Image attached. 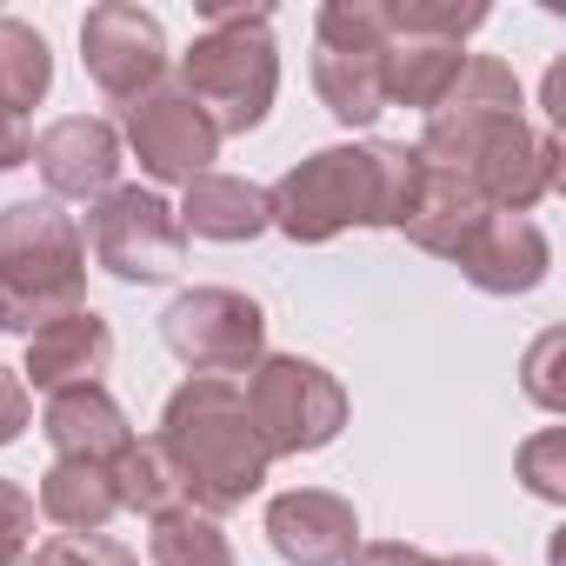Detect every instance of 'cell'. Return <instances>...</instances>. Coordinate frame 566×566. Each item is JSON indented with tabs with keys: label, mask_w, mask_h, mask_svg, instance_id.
<instances>
[{
	"label": "cell",
	"mask_w": 566,
	"mask_h": 566,
	"mask_svg": "<svg viewBox=\"0 0 566 566\" xmlns=\"http://www.w3.org/2000/svg\"><path fill=\"white\" fill-rule=\"evenodd\" d=\"M420 180V147H321L266 193V227L321 247L347 227H394Z\"/></svg>",
	"instance_id": "1"
},
{
	"label": "cell",
	"mask_w": 566,
	"mask_h": 566,
	"mask_svg": "<svg viewBox=\"0 0 566 566\" xmlns=\"http://www.w3.org/2000/svg\"><path fill=\"white\" fill-rule=\"evenodd\" d=\"M160 453L174 460L180 500L193 513H233L266 480V447L247 420L240 380H187L160 413Z\"/></svg>",
	"instance_id": "2"
},
{
	"label": "cell",
	"mask_w": 566,
	"mask_h": 566,
	"mask_svg": "<svg viewBox=\"0 0 566 566\" xmlns=\"http://www.w3.org/2000/svg\"><path fill=\"white\" fill-rule=\"evenodd\" d=\"M87 307V247L54 200L0 207V314L21 334Z\"/></svg>",
	"instance_id": "3"
},
{
	"label": "cell",
	"mask_w": 566,
	"mask_h": 566,
	"mask_svg": "<svg viewBox=\"0 0 566 566\" xmlns=\"http://www.w3.org/2000/svg\"><path fill=\"white\" fill-rule=\"evenodd\" d=\"M273 14L266 8H207V34L180 54V94L207 114L213 134H247L266 120L273 87H280V54H273Z\"/></svg>",
	"instance_id": "4"
},
{
	"label": "cell",
	"mask_w": 566,
	"mask_h": 566,
	"mask_svg": "<svg viewBox=\"0 0 566 566\" xmlns=\"http://www.w3.org/2000/svg\"><path fill=\"white\" fill-rule=\"evenodd\" d=\"M247 400V420L266 447V460L280 453H321L340 427H347V394L327 367L301 360V354H273L247 374L240 387Z\"/></svg>",
	"instance_id": "5"
},
{
	"label": "cell",
	"mask_w": 566,
	"mask_h": 566,
	"mask_svg": "<svg viewBox=\"0 0 566 566\" xmlns=\"http://www.w3.org/2000/svg\"><path fill=\"white\" fill-rule=\"evenodd\" d=\"M387 0H327L321 8V48H314V87L340 127H367L387 107Z\"/></svg>",
	"instance_id": "6"
},
{
	"label": "cell",
	"mask_w": 566,
	"mask_h": 566,
	"mask_svg": "<svg viewBox=\"0 0 566 566\" xmlns=\"http://www.w3.org/2000/svg\"><path fill=\"white\" fill-rule=\"evenodd\" d=\"M81 247H87L114 280H140V287H147V280H174V273H180V260H187V227H180V213H174L160 193H147V187H114V193L94 200Z\"/></svg>",
	"instance_id": "7"
},
{
	"label": "cell",
	"mask_w": 566,
	"mask_h": 566,
	"mask_svg": "<svg viewBox=\"0 0 566 566\" xmlns=\"http://www.w3.org/2000/svg\"><path fill=\"white\" fill-rule=\"evenodd\" d=\"M160 340L193 367V380H240L260 367L266 314L233 287H193L160 314Z\"/></svg>",
	"instance_id": "8"
},
{
	"label": "cell",
	"mask_w": 566,
	"mask_h": 566,
	"mask_svg": "<svg viewBox=\"0 0 566 566\" xmlns=\"http://www.w3.org/2000/svg\"><path fill=\"white\" fill-rule=\"evenodd\" d=\"M81 61L94 74V87L107 101H140L160 87L167 74V34L147 8H134V0H101V8L81 21Z\"/></svg>",
	"instance_id": "9"
},
{
	"label": "cell",
	"mask_w": 566,
	"mask_h": 566,
	"mask_svg": "<svg viewBox=\"0 0 566 566\" xmlns=\"http://www.w3.org/2000/svg\"><path fill=\"white\" fill-rule=\"evenodd\" d=\"M127 147L140 154V167L154 180H200V174H213L220 134L180 87H154L127 107Z\"/></svg>",
	"instance_id": "10"
},
{
	"label": "cell",
	"mask_w": 566,
	"mask_h": 566,
	"mask_svg": "<svg viewBox=\"0 0 566 566\" xmlns=\"http://www.w3.org/2000/svg\"><path fill=\"white\" fill-rule=\"evenodd\" d=\"M28 160L41 167V180H48L54 200H101V193H114V180H120V134H114L107 120L67 114V120H54V127L34 140Z\"/></svg>",
	"instance_id": "11"
},
{
	"label": "cell",
	"mask_w": 566,
	"mask_h": 566,
	"mask_svg": "<svg viewBox=\"0 0 566 566\" xmlns=\"http://www.w3.org/2000/svg\"><path fill=\"white\" fill-rule=\"evenodd\" d=\"M266 539L294 566H347L354 546H360V520H354V506L340 493L301 486V493H280L266 506Z\"/></svg>",
	"instance_id": "12"
},
{
	"label": "cell",
	"mask_w": 566,
	"mask_h": 566,
	"mask_svg": "<svg viewBox=\"0 0 566 566\" xmlns=\"http://www.w3.org/2000/svg\"><path fill=\"white\" fill-rule=\"evenodd\" d=\"M107 360H114V327H107L94 307H74V314L48 321L41 334H28V367H21V380L41 387V394L101 387Z\"/></svg>",
	"instance_id": "13"
},
{
	"label": "cell",
	"mask_w": 566,
	"mask_h": 566,
	"mask_svg": "<svg viewBox=\"0 0 566 566\" xmlns=\"http://www.w3.org/2000/svg\"><path fill=\"white\" fill-rule=\"evenodd\" d=\"M486 213H493V207L473 193V180H467V174L420 160V180H413V193H407V207H400V220H394V227H400L413 247L460 260V247L480 233V220H486Z\"/></svg>",
	"instance_id": "14"
},
{
	"label": "cell",
	"mask_w": 566,
	"mask_h": 566,
	"mask_svg": "<svg viewBox=\"0 0 566 566\" xmlns=\"http://www.w3.org/2000/svg\"><path fill=\"white\" fill-rule=\"evenodd\" d=\"M460 266H467V280L480 294H526V287L546 280L553 247L526 213H486L480 233L460 247Z\"/></svg>",
	"instance_id": "15"
},
{
	"label": "cell",
	"mask_w": 566,
	"mask_h": 566,
	"mask_svg": "<svg viewBox=\"0 0 566 566\" xmlns=\"http://www.w3.org/2000/svg\"><path fill=\"white\" fill-rule=\"evenodd\" d=\"M48 440H54V453L61 460H94V467H107L127 440H134V427H127V413L114 407V394L107 387H67V394H48Z\"/></svg>",
	"instance_id": "16"
},
{
	"label": "cell",
	"mask_w": 566,
	"mask_h": 566,
	"mask_svg": "<svg viewBox=\"0 0 566 566\" xmlns=\"http://www.w3.org/2000/svg\"><path fill=\"white\" fill-rule=\"evenodd\" d=\"M520 114V81L506 61L493 54H467L453 87L427 107V134H460V127H480V120H506Z\"/></svg>",
	"instance_id": "17"
},
{
	"label": "cell",
	"mask_w": 566,
	"mask_h": 566,
	"mask_svg": "<svg viewBox=\"0 0 566 566\" xmlns=\"http://www.w3.org/2000/svg\"><path fill=\"white\" fill-rule=\"evenodd\" d=\"M180 227L200 240H253V233H266V193L233 174H200V180H187Z\"/></svg>",
	"instance_id": "18"
},
{
	"label": "cell",
	"mask_w": 566,
	"mask_h": 566,
	"mask_svg": "<svg viewBox=\"0 0 566 566\" xmlns=\"http://www.w3.org/2000/svg\"><path fill=\"white\" fill-rule=\"evenodd\" d=\"M41 513H48L61 533H101V526L120 513L107 467H94V460H54L48 480H41Z\"/></svg>",
	"instance_id": "19"
},
{
	"label": "cell",
	"mask_w": 566,
	"mask_h": 566,
	"mask_svg": "<svg viewBox=\"0 0 566 566\" xmlns=\"http://www.w3.org/2000/svg\"><path fill=\"white\" fill-rule=\"evenodd\" d=\"M460 61H467V54H460L453 41H394V48H387V101L427 114V107L453 87Z\"/></svg>",
	"instance_id": "20"
},
{
	"label": "cell",
	"mask_w": 566,
	"mask_h": 566,
	"mask_svg": "<svg viewBox=\"0 0 566 566\" xmlns=\"http://www.w3.org/2000/svg\"><path fill=\"white\" fill-rule=\"evenodd\" d=\"M107 480H114V500H120L127 513L160 520L167 506H187V500H180V480H174V460L160 453V440H127V447L107 460Z\"/></svg>",
	"instance_id": "21"
},
{
	"label": "cell",
	"mask_w": 566,
	"mask_h": 566,
	"mask_svg": "<svg viewBox=\"0 0 566 566\" xmlns=\"http://www.w3.org/2000/svg\"><path fill=\"white\" fill-rule=\"evenodd\" d=\"M48 87H54V54H48V41H41L28 21H8V14H0V107L28 120V107H34Z\"/></svg>",
	"instance_id": "22"
},
{
	"label": "cell",
	"mask_w": 566,
	"mask_h": 566,
	"mask_svg": "<svg viewBox=\"0 0 566 566\" xmlns=\"http://www.w3.org/2000/svg\"><path fill=\"white\" fill-rule=\"evenodd\" d=\"M147 553H154V566H233L227 533L193 506H167L147 533Z\"/></svg>",
	"instance_id": "23"
},
{
	"label": "cell",
	"mask_w": 566,
	"mask_h": 566,
	"mask_svg": "<svg viewBox=\"0 0 566 566\" xmlns=\"http://www.w3.org/2000/svg\"><path fill=\"white\" fill-rule=\"evenodd\" d=\"M387 28L394 41H467L473 28H486V8L480 0H387Z\"/></svg>",
	"instance_id": "24"
},
{
	"label": "cell",
	"mask_w": 566,
	"mask_h": 566,
	"mask_svg": "<svg viewBox=\"0 0 566 566\" xmlns=\"http://www.w3.org/2000/svg\"><path fill=\"white\" fill-rule=\"evenodd\" d=\"M28 566H140V559L120 539H107V533H61V539L34 546Z\"/></svg>",
	"instance_id": "25"
},
{
	"label": "cell",
	"mask_w": 566,
	"mask_h": 566,
	"mask_svg": "<svg viewBox=\"0 0 566 566\" xmlns=\"http://www.w3.org/2000/svg\"><path fill=\"white\" fill-rule=\"evenodd\" d=\"M28 546H34V493L0 480V566H28Z\"/></svg>",
	"instance_id": "26"
},
{
	"label": "cell",
	"mask_w": 566,
	"mask_h": 566,
	"mask_svg": "<svg viewBox=\"0 0 566 566\" xmlns=\"http://www.w3.org/2000/svg\"><path fill=\"white\" fill-rule=\"evenodd\" d=\"M28 413H34V400H28L21 367H0V447H14L28 433Z\"/></svg>",
	"instance_id": "27"
},
{
	"label": "cell",
	"mask_w": 566,
	"mask_h": 566,
	"mask_svg": "<svg viewBox=\"0 0 566 566\" xmlns=\"http://www.w3.org/2000/svg\"><path fill=\"white\" fill-rule=\"evenodd\" d=\"M347 566H433V559L420 546H407V539H374V546H354Z\"/></svg>",
	"instance_id": "28"
},
{
	"label": "cell",
	"mask_w": 566,
	"mask_h": 566,
	"mask_svg": "<svg viewBox=\"0 0 566 566\" xmlns=\"http://www.w3.org/2000/svg\"><path fill=\"white\" fill-rule=\"evenodd\" d=\"M28 154H34V134H28V120L0 107V174H8V167H21Z\"/></svg>",
	"instance_id": "29"
},
{
	"label": "cell",
	"mask_w": 566,
	"mask_h": 566,
	"mask_svg": "<svg viewBox=\"0 0 566 566\" xmlns=\"http://www.w3.org/2000/svg\"><path fill=\"white\" fill-rule=\"evenodd\" d=\"M433 566H493L486 553H460V559H433Z\"/></svg>",
	"instance_id": "30"
},
{
	"label": "cell",
	"mask_w": 566,
	"mask_h": 566,
	"mask_svg": "<svg viewBox=\"0 0 566 566\" xmlns=\"http://www.w3.org/2000/svg\"><path fill=\"white\" fill-rule=\"evenodd\" d=\"M0 334H8V314H0Z\"/></svg>",
	"instance_id": "31"
}]
</instances>
